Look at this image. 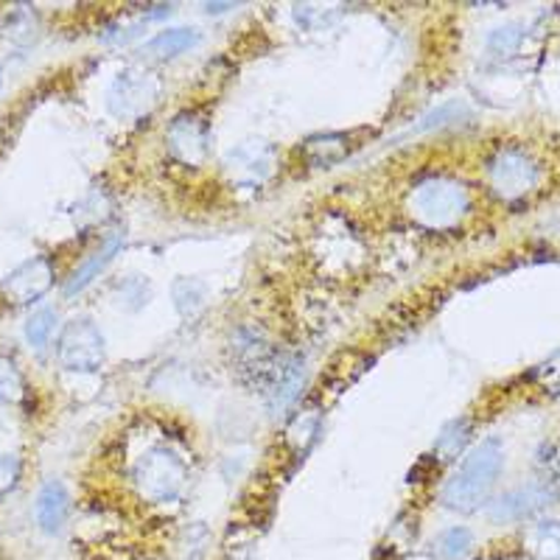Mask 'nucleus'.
<instances>
[{
    "instance_id": "a211bd4d",
    "label": "nucleus",
    "mask_w": 560,
    "mask_h": 560,
    "mask_svg": "<svg viewBox=\"0 0 560 560\" xmlns=\"http://www.w3.org/2000/svg\"><path fill=\"white\" fill-rule=\"evenodd\" d=\"M535 382L541 384L549 395H560V353L547 359L541 368H535Z\"/></svg>"
},
{
    "instance_id": "7ed1b4c3",
    "label": "nucleus",
    "mask_w": 560,
    "mask_h": 560,
    "mask_svg": "<svg viewBox=\"0 0 560 560\" xmlns=\"http://www.w3.org/2000/svg\"><path fill=\"white\" fill-rule=\"evenodd\" d=\"M135 485L149 502H174L185 485V465L168 448H152L135 465Z\"/></svg>"
},
{
    "instance_id": "f8f14e48",
    "label": "nucleus",
    "mask_w": 560,
    "mask_h": 560,
    "mask_svg": "<svg viewBox=\"0 0 560 560\" xmlns=\"http://www.w3.org/2000/svg\"><path fill=\"white\" fill-rule=\"evenodd\" d=\"M348 152L350 147H345L342 135H319V138H312L306 143L308 163L317 168L334 166V163H339Z\"/></svg>"
},
{
    "instance_id": "f03ea898",
    "label": "nucleus",
    "mask_w": 560,
    "mask_h": 560,
    "mask_svg": "<svg viewBox=\"0 0 560 560\" xmlns=\"http://www.w3.org/2000/svg\"><path fill=\"white\" fill-rule=\"evenodd\" d=\"M409 210L420 224L443 230L457 224L468 210V194L448 177H429L409 194Z\"/></svg>"
},
{
    "instance_id": "1a4fd4ad",
    "label": "nucleus",
    "mask_w": 560,
    "mask_h": 560,
    "mask_svg": "<svg viewBox=\"0 0 560 560\" xmlns=\"http://www.w3.org/2000/svg\"><path fill=\"white\" fill-rule=\"evenodd\" d=\"M168 147L174 149V154L188 163H197L202 160L205 147H208V140H205V127L191 118V115H185V118H177L174 127L168 129Z\"/></svg>"
},
{
    "instance_id": "aec40b11",
    "label": "nucleus",
    "mask_w": 560,
    "mask_h": 560,
    "mask_svg": "<svg viewBox=\"0 0 560 560\" xmlns=\"http://www.w3.org/2000/svg\"><path fill=\"white\" fill-rule=\"evenodd\" d=\"M518 28H499L497 34H493V37H490V48H493V51H499V54H508V51H513V48H516L518 45Z\"/></svg>"
},
{
    "instance_id": "f257e3e1",
    "label": "nucleus",
    "mask_w": 560,
    "mask_h": 560,
    "mask_svg": "<svg viewBox=\"0 0 560 560\" xmlns=\"http://www.w3.org/2000/svg\"><path fill=\"white\" fill-rule=\"evenodd\" d=\"M502 465L504 452L499 440L479 443L443 488V504L457 510V513H471V510L482 508L488 493L497 485L499 474H502Z\"/></svg>"
},
{
    "instance_id": "20e7f679",
    "label": "nucleus",
    "mask_w": 560,
    "mask_h": 560,
    "mask_svg": "<svg viewBox=\"0 0 560 560\" xmlns=\"http://www.w3.org/2000/svg\"><path fill=\"white\" fill-rule=\"evenodd\" d=\"M104 357H107L104 337L90 319L77 317L65 325L57 348V359L65 370H70V373H96L104 364Z\"/></svg>"
},
{
    "instance_id": "9b49d317",
    "label": "nucleus",
    "mask_w": 560,
    "mask_h": 560,
    "mask_svg": "<svg viewBox=\"0 0 560 560\" xmlns=\"http://www.w3.org/2000/svg\"><path fill=\"white\" fill-rule=\"evenodd\" d=\"M197 43L199 37L194 28H172V32H163L154 39H149L143 45V54L152 59H160V62H166V59H174L188 51V48H194Z\"/></svg>"
},
{
    "instance_id": "ddd939ff",
    "label": "nucleus",
    "mask_w": 560,
    "mask_h": 560,
    "mask_svg": "<svg viewBox=\"0 0 560 560\" xmlns=\"http://www.w3.org/2000/svg\"><path fill=\"white\" fill-rule=\"evenodd\" d=\"M527 549L535 560H560V524H538L527 533Z\"/></svg>"
},
{
    "instance_id": "39448f33",
    "label": "nucleus",
    "mask_w": 560,
    "mask_h": 560,
    "mask_svg": "<svg viewBox=\"0 0 560 560\" xmlns=\"http://www.w3.org/2000/svg\"><path fill=\"white\" fill-rule=\"evenodd\" d=\"M490 188L504 199H518L538 183V168L522 149H502L488 166Z\"/></svg>"
},
{
    "instance_id": "0eeeda50",
    "label": "nucleus",
    "mask_w": 560,
    "mask_h": 560,
    "mask_svg": "<svg viewBox=\"0 0 560 560\" xmlns=\"http://www.w3.org/2000/svg\"><path fill=\"white\" fill-rule=\"evenodd\" d=\"M552 499L555 490L549 485H527V488L513 490V493H504L502 499H497L490 504L488 516L493 522H522V518H529L533 513L547 508Z\"/></svg>"
},
{
    "instance_id": "f3484780",
    "label": "nucleus",
    "mask_w": 560,
    "mask_h": 560,
    "mask_svg": "<svg viewBox=\"0 0 560 560\" xmlns=\"http://www.w3.org/2000/svg\"><path fill=\"white\" fill-rule=\"evenodd\" d=\"M26 393L20 370L9 359H0V404H18Z\"/></svg>"
},
{
    "instance_id": "4468645a",
    "label": "nucleus",
    "mask_w": 560,
    "mask_h": 560,
    "mask_svg": "<svg viewBox=\"0 0 560 560\" xmlns=\"http://www.w3.org/2000/svg\"><path fill=\"white\" fill-rule=\"evenodd\" d=\"M468 434H471V423L468 420H452L438 438V446H434V454L440 459H454L468 443Z\"/></svg>"
},
{
    "instance_id": "6e6552de",
    "label": "nucleus",
    "mask_w": 560,
    "mask_h": 560,
    "mask_svg": "<svg viewBox=\"0 0 560 560\" xmlns=\"http://www.w3.org/2000/svg\"><path fill=\"white\" fill-rule=\"evenodd\" d=\"M70 499L68 490L62 482H45L37 493V502H34V518H37L39 529L48 535L59 533L68 522Z\"/></svg>"
},
{
    "instance_id": "dca6fc26",
    "label": "nucleus",
    "mask_w": 560,
    "mask_h": 560,
    "mask_svg": "<svg viewBox=\"0 0 560 560\" xmlns=\"http://www.w3.org/2000/svg\"><path fill=\"white\" fill-rule=\"evenodd\" d=\"M471 547H474V535L465 527H452L438 538V549L446 560H463Z\"/></svg>"
},
{
    "instance_id": "423d86ee",
    "label": "nucleus",
    "mask_w": 560,
    "mask_h": 560,
    "mask_svg": "<svg viewBox=\"0 0 560 560\" xmlns=\"http://www.w3.org/2000/svg\"><path fill=\"white\" fill-rule=\"evenodd\" d=\"M54 287V267L48 258H32V261L20 264L7 280H3V294L18 306L37 303L48 289Z\"/></svg>"
},
{
    "instance_id": "2eb2a0df",
    "label": "nucleus",
    "mask_w": 560,
    "mask_h": 560,
    "mask_svg": "<svg viewBox=\"0 0 560 560\" xmlns=\"http://www.w3.org/2000/svg\"><path fill=\"white\" fill-rule=\"evenodd\" d=\"M54 331H57V314L51 308H39L28 317L26 323V339L32 342V348H45L51 342Z\"/></svg>"
},
{
    "instance_id": "6ab92c4d",
    "label": "nucleus",
    "mask_w": 560,
    "mask_h": 560,
    "mask_svg": "<svg viewBox=\"0 0 560 560\" xmlns=\"http://www.w3.org/2000/svg\"><path fill=\"white\" fill-rule=\"evenodd\" d=\"M20 471H23V465H20L18 457H12V454H0V499L7 497L9 490H14Z\"/></svg>"
},
{
    "instance_id": "9d476101",
    "label": "nucleus",
    "mask_w": 560,
    "mask_h": 560,
    "mask_svg": "<svg viewBox=\"0 0 560 560\" xmlns=\"http://www.w3.org/2000/svg\"><path fill=\"white\" fill-rule=\"evenodd\" d=\"M118 249H121V238L115 236V238H109V242L104 244L96 255H90L88 261H84L82 267H79L77 272L68 278V283H65V294H79L82 289H88L90 283H93L98 275H102V269L113 261L115 255H118Z\"/></svg>"
}]
</instances>
